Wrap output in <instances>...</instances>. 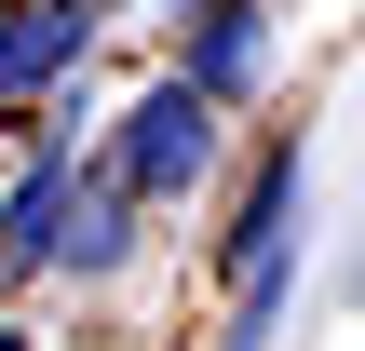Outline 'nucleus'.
Instances as JSON below:
<instances>
[{"instance_id":"423d86ee","label":"nucleus","mask_w":365,"mask_h":351,"mask_svg":"<svg viewBox=\"0 0 365 351\" xmlns=\"http://www.w3.org/2000/svg\"><path fill=\"white\" fill-rule=\"evenodd\" d=\"M257 81V14L244 0H203V41H190V95H244Z\"/></svg>"},{"instance_id":"20e7f679","label":"nucleus","mask_w":365,"mask_h":351,"mask_svg":"<svg viewBox=\"0 0 365 351\" xmlns=\"http://www.w3.org/2000/svg\"><path fill=\"white\" fill-rule=\"evenodd\" d=\"M122 216H135V189H122V176H68V216H54V271H122V243H135Z\"/></svg>"},{"instance_id":"f03ea898","label":"nucleus","mask_w":365,"mask_h":351,"mask_svg":"<svg viewBox=\"0 0 365 351\" xmlns=\"http://www.w3.org/2000/svg\"><path fill=\"white\" fill-rule=\"evenodd\" d=\"M284 284H298V149L257 176L244 271H230V338H217V351H271V325H284Z\"/></svg>"},{"instance_id":"f257e3e1","label":"nucleus","mask_w":365,"mask_h":351,"mask_svg":"<svg viewBox=\"0 0 365 351\" xmlns=\"http://www.w3.org/2000/svg\"><path fill=\"white\" fill-rule=\"evenodd\" d=\"M108 176H122L135 203H176V189H203V176H217V95H190V81H149V95L122 108V149H108Z\"/></svg>"},{"instance_id":"6e6552de","label":"nucleus","mask_w":365,"mask_h":351,"mask_svg":"<svg viewBox=\"0 0 365 351\" xmlns=\"http://www.w3.org/2000/svg\"><path fill=\"white\" fill-rule=\"evenodd\" d=\"M95 14H122V0H95Z\"/></svg>"},{"instance_id":"39448f33","label":"nucleus","mask_w":365,"mask_h":351,"mask_svg":"<svg viewBox=\"0 0 365 351\" xmlns=\"http://www.w3.org/2000/svg\"><path fill=\"white\" fill-rule=\"evenodd\" d=\"M54 216H68V149L27 162V189H14V216H0V257H14V271H54Z\"/></svg>"},{"instance_id":"7ed1b4c3","label":"nucleus","mask_w":365,"mask_h":351,"mask_svg":"<svg viewBox=\"0 0 365 351\" xmlns=\"http://www.w3.org/2000/svg\"><path fill=\"white\" fill-rule=\"evenodd\" d=\"M95 54V0H27L14 27H0V95H41V81H68Z\"/></svg>"},{"instance_id":"0eeeda50","label":"nucleus","mask_w":365,"mask_h":351,"mask_svg":"<svg viewBox=\"0 0 365 351\" xmlns=\"http://www.w3.org/2000/svg\"><path fill=\"white\" fill-rule=\"evenodd\" d=\"M0 351H27V338H14V325H0Z\"/></svg>"}]
</instances>
